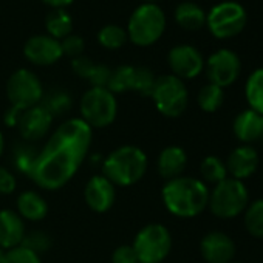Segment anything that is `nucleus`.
I'll list each match as a JSON object with an SVG mask.
<instances>
[{
    "label": "nucleus",
    "instance_id": "f03ea898",
    "mask_svg": "<svg viewBox=\"0 0 263 263\" xmlns=\"http://www.w3.org/2000/svg\"><path fill=\"white\" fill-rule=\"evenodd\" d=\"M161 198L172 215L180 218H194L208 208L209 189L204 181L181 175L164 184Z\"/></svg>",
    "mask_w": 263,
    "mask_h": 263
},
{
    "label": "nucleus",
    "instance_id": "58836bf2",
    "mask_svg": "<svg viewBox=\"0 0 263 263\" xmlns=\"http://www.w3.org/2000/svg\"><path fill=\"white\" fill-rule=\"evenodd\" d=\"M17 180L11 171L0 166V195H11L16 191Z\"/></svg>",
    "mask_w": 263,
    "mask_h": 263
},
{
    "label": "nucleus",
    "instance_id": "aec40b11",
    "mask_svg": "<svg viewBox=\"0 0 263 263\" xmlns=\"http://www.w3.org/2000/svg\"><path fill=\"white\" fill-rule=\"evenodd\" d=\"M186 166H187V155H186V151L180 146L164 147L160 152L158 160H157L158 174L167 181L177 177H181Z\"/></svg>",
    "mask_w": 263,
    "mask_h": 263
},
{
    "label": "nucleus",
    "instance_id": "c03bdc74",
    "mask_svg": "<svg viewBox=\"0 0 263 263\" xmlns=\"http://www.w3.org/2000/svg\"><path fill=\"white\" fill-rule=\"evenodd\" d=\"M144 4H157V2H160V0H143Z\"/></svg>",
    "mask_w": 263,
    "mask_h": 263
},
{
    "label": "nucleus",
    "instance_id": "20e7f679",
    "mask_svg": "<svg viewBox=\"0 0 263 263\" xmlns=\"http://www.w3.org/2000/svg\"><path fill=\"white\" fill-rule=\"evenodd\" d=\"M166 30V14L157 4H143L130 14L127 37L138 47H151L161 39Z\"/></svg>",
    "mask_w": 263,
    "mask_h": 263
},
{
    "label": "nucleus",
    "instance_id": "9b49d317",
    "mask_svg": "<svg viewBox=\"0 0 263 263\" xmlns=\"http://www.w3.org/2000/svg\"><path fill=\"white\" fill-rule=\"evenodd\" d=\"M204 67L209 82L220 88L232 85L241 73V61L238 54L228 48L212 53L204 62Z\"/></svg>",
    "mask_w": 263,
    "mask_h": 263
},
{
    "label": "nucleus",
    "instance_id": "473e14b6",
    "mask_svg": "<svg viewBox=\"0 0 263 263\" xmlns=\"http://www.w3.org/2000/svg\"><path fill=\"white\" fill-rule=\"evenodd\" d=\"M51 243H53L51 237L45 231H31V232L25 234L22 246H25L27 249L41 255L51 248Z\"/></svg>",
    "mask_w": 263,
    "mask_h": 263
},
{
    "label": "nucleus",
    "instance_id": "c9c22d12",
    "mask_svg": "<svg viewBox=\"0 0 263 263\" xmlns=\"http://www.w3.org/2000/svg\"><path fill=\"white\" fill-rule=\"evenodd\" d=\"M95 65H96V62H95L93 59H90L88 56H85V54L71 59V68H73L74 74H78L79 78L87 79V81H88V78L91 76Z\"/></svg>",
    "mask_w": 263,
    "mask_h": 263
},
{
    "label": "nucleus",
    "instance_id": "2eb2a0df",
    "mask_svg": "<svg viewBox=\"0 0 263 263\" xmlns=\"http://www.w3.org/2000/svg\"><path fill=\"white\" fill-rule=\"evenodd\" d=\"M84 200L93 212L104 214L115 204L116 186H113V183H110L102 174L93 175L85 184Z\"/></svg>",
    "mask_w": 263,
    "mask_h": 263
},
{
    "label": "nucleus",
    "instance_id": "4c0bfd02",
    "mask_svg": "<svg viewBox=\"0 0 263 263\" xmlns=\"http://www.w3.org/2000/svg\"><path fill=\"white\" fill-rule=\"evenodd\" d=\"M111 263H140L132 245H121L111 254Z\"/></svg>",
    "mask_w": 263,
    "mask_h": 263
},
{
    "label": "nucleus",
    "instance_id": "393cba45",
    "mask_svg": "<svg viewBox=\"0 0 263 263\" xmlns=\"http://www.w3.org/2000/svg\"><path fill=\"white\" fill-rule=\"evenodd\" d=\"M41 104L47 108V111L54 118V116H61L65 115L71 110L73 105V99L70 96L68 91L65 90H59L54 88L50 93H44V98L41 101Z\"/></svg>",
    "mask_w": 263,
    "mask_h": 263
},
{
    "label": "nucleus",
    "instance_id": "a19ab883",
    "mask_svg": "<svg viewBox=\"0 0 263 263\" xmlns=\"http://www.w3.org/2000/svg\"><path fill=\"white\" fill-rule=\"evenodd\" d=\"M42 2L54 10V8H65V7L71 5L74 0H42Z\"/></svg>",
    "mask_w": 263,
    "mask_h": 263
},
{
    "label": "nucleus",
    "instance_id": "7c9ffc66",
    "mask_svg": "<svg viewBox=\"0 0 263 263\" xmlns=\"http://www.w3.org/2000/svg\"><path fill=\"white\" fill-rule=\"evenodd\" d=\"M245 228L252 237L263 238V198L255 200L245 209Z\"/></svg>",
    "mask_w": 263,
    "mask_h": 263
},
{
    "label": "nucleus",
    "instance_id": "f257e3e1",
    "mask_svg": "<svg viewBox=\"0 0 263 263\" xmlns=\"http://www.w3.org/2000/svg\"><path fill=\"white\" fill-rule=\"evenodd\" d=\"M91 137L93 128L81 118L64 121L39 151L30 178L47 191L64 187L87 158Z\"/></svg>",
    "mask_w": 263,
    "mask_h": 263
},
{
    "label": "nucleus",
    "instance_id": "ddd939ff",
    "mask_svg": "<svg viewBox=\"0 0 263 263\" xmlns=\"http://www.w3.org/2000/svg\"><path fill=\"white\" fill-rule=\"evenodd\" d=\"M53 119L54 118L47 111V108L39 104L22 111L17 122V130L25 143H36L48 135Z\"/></svg>",
    "mask_w": 263,
    "mask_h": 263
},
{
    "label": "nucleus",
    "instance_id": "6e6552de",
    "mask_svg": "<svg viewBox=\"0 0 263 263\" xmlns=\"http://www.w3.org/2000/svg\"><path fill=\"white\" fill-rule=\"evenodd\" d=\"M248 22L246 10L241 4L226 0L214 5L206 14V25L215 39L224 41L238 36Z\"/></svg>",
    "mask_w": 263,
    "mask_h": 263
},
{
    "label": "nucleus",
    "instance_id": "e433bc0d",
    "mask_svg": "<svg viewBox=\"0 0 263 263\" xmlns=\"http://www.w3.org/2000/svg\"><path fill=\"white\" fill-rule=\"evenodd\" d=\"M111 76V68L105 64H96L93 68L91 76L88 78V82L91 84V87H102L107 88L108 81Z\"/></svg>",
    "mask_w": 263,
    "mask_h": 263
},
{
    "label": "nucleus",
    "instance_id": "412c9836",
    "mask_svg": "<svg viewBox=\"0 0 263 263\" xmlns=\"http://www.w3.org/2000/svg\"><path fill=\"white\" fill-rule=\"evenodd\" d=\"M17 214L28 221H41L48 214V204L44 197L34 191H25L17 197Z\"/></svg>",
    "mask_w": 263,
    "mask_h": 263
},
{
    "label": "nucleus",
    "instance_id": "0eeeda50",
    "mask_svg": "<svg viewBox=\"0 0 263 263\" xmlns=\"http://www.w3.org/2000/svg\"><path fill=\"white\" fill-rule=\"evenodd\" d=\"M151 98L157 110L166 118L181 116L189 105V91L186 84L174 74L157 76Z\"/></svg>",
    "mask_w": 263,
    "mask_h": 263
},
{
    "label": "nucleus",
    "instance_id": "bb28decb",
    "mask_svg": "<svg viewBox=\"0 0 263 263\" xmlns=\"http://www.w3.org/2000/svg\"><path fill=\"white\" fill-rule=\"evenodd\" d=\"M197 102L198 107L206 111V113H214L217 111L223 102H224V91L223 88L214 85V84H206L200 88L198 95H197Z\"/></svg>",
    "mask_w": 263,
    "mask_h": 263
},
{
    "label": "nucleus",
    "instance_id": "4468645a",
    "mask_svg": "<svg viewBox=\"0 0 263 263\" xmlns=\"http://www.w3.org/2000/svg\"><path fill=\"white\" fill-rule=\"evenodd\" d=\"M24 56L34 65L48 67L56 64L64 54L61 48V41L48 34H36L27 39L24 45Z\"/></svg>",
    "mask_w": 263,
    "mask_h": 263
},
{
    "label": "nucleus",
    "instance_id": "39448f33",
    "mask_svg": "<svg viewBox=\"0 0 263 263\" xmlns=\"http://www.w3.org/2000/svg\"><path fill=\"white\" fill-rule=\"evenodd\" d=\"M81 119L91 128H105L111 125L118 115L116 96L102 87L88 88L79 101Z\"/></svg>",
    "mask_w": 263,
    "mask_h": 263
},
{
    "label": "nucleus",
    "instance_id": "f704fd0d",
    "mask_svg": "<svg viewBox=\"0 0 263 263\" xmlns=\"http://www.w3.org/2000/svg\"><path fill=\"white\" fill-rule=\"evenodd\" d=\"M61 48H62V54L74 59L84 54V48H85V42L81 36L78 34H70L67 37H64L61 41Z\"/></svg>",
    "mask_w": 263,
    "mask_h": 263
},
{
    "label": "nucleus",
    "instance_id": "9d476101",
    "mask_svg": "<svg viewBox=\"0 0 263 263\" xmlns=\"http://www.w3.org/2000/svg\"><path fill=\"white\" fill-rule=\"evenodd\" d=\"M44 85L39 76L27 68L16 70L7 81V96L11 107L24 111L39 105L44 98Z\"/></svg>",
    "mask_w": 263,
    "mask_h": 263
},
{
    "label": "nucleus",
    "instance_id": "7ed1b4c3",
    "mask_svg": "<svg viewBox=\"0 0 263 263\" xmlns=\"http://www.w3.org/2000/svg\"><path fill=\"white\" fill-rule=\"evenodd\" d=\"M147 155L138 146L125 144L110 152L102 161V175L113 186L128 187L143 180L147 172Z\"/></svg>",
    "mask_w": 263,
    "mask_h": 263
},
{
    "label": "nucleus",
    "instance_id": "2f4dec72",
    "mask_svg": "<svg viewBox=\"0 0 263 263\" xmlns=\"http://www.w3.org/2000/svg\"><path fill=\"white\" fill-rule=\"evenodd\" d=\"M157 76L149 67H135L134 70V82H132V91L141 96H151Z\"/></svg>",
    "mask_w": 263,
    "mask_h": 263
},
{
    "label": "nucleus",
    "instance_id": "37998d69",
    "mask_svg": "<svg viewBox=\"0 0 263 263\" xmlns=\"http://www.w3.org/2000/svg\"><path fill=\"white\" fill-rule=\"evenodd\" d=\"M5 252H7V251H5L4 248H0V263H2V261H4V257H5Z\"/></svg>",
    "mask_w": 263,
    "mask_h": 263
},
{
    "label": "nucleus",
    "instance_id": "c756f323",
    "mask_svg": "<svg viewBox=\"0 0 263 263\" xmlns=\"http://www.w3.org/2000/svg\"><path fill=\"white\" fill-rule=\"evenodd\" d=\"M134 70H135L134 65H119V67L113 68L107 88L113 95L132 91V82H134Z\"/></svg>",
    "mask_w": 263,
    "mask_h": 263
},
{
    "label": "nucleus",
    "instance_id": "b1692460",
    "mask_svg": "<svg viewBox=\"0 0 263 263\" xmlns=\"http://www.w3.org/2000/svg\"><path fill=\"white\" fill-rule=\"evenodd\" d=\"M245 96L249 108L263 115V67L254 70L245 84Z\"/></svg>",
    "mask_w": 263,
    "mask_h": 263
},
{
    "label": "nucleus",
    "instance_id": "ea45409f",
    "mask_svg": "<svg viewBox=\"0 0 263 263\" xmlns=\"http://www.w3.org/2000/svg\"><path fill=\"white\" fill-rule=\"evenodd\" d=\"M21 115H22L21 110H17V108H14V107L10 105V108H8V110L5 111V115H4V122H5V125H7V127H17V122H19Z\"/></svg>",
    "mask_w": 263,
    "mask_h": 263
},
{
    "label": "nucleus",
    "instance_id": "c85d7f7f",
    "mask_svg": "<svg viewBox=\"0 0 263 263\" xmlns=\"http://www.w3.org/2000/svg\"><path fill=\"white\" fill-rule=\"evenodd\" d=\"M200 174H201V177H203V180L206 183L214 184V186L228 178L226 164L218 157H214V155H209L201 161Z\"/></svg>",
    "mask_w": 263,
    "mask_h": 263
},
{
    "label": "nucleus",
    "instance_id": "6ab92c4d",
    "mask_svg": "<svg viewBox=\"0 0 263 263\" xmlns=\"http://www.w3.org/2000/svg\"><path fill=\"white\" fill-rule=\"evenodd\" d=\"M234 135L243 144H252L263 140V115L248 108L240 111L232 124Z\"/></svg>",
    "mask_w": 263,
    "mask_h": 263
},
{
    "label": "nucleus",
    "instance_id": "f8f14e48",
    "mask_svg": "<svg viewBox=\"0 0 263 263\" xmlns=\"http://www.w3.org/2000/svg\"><path fill=\"white\" fill-rule=\"evenodd\" d=\"M167 62L172 74L181 81L194 79L204 70L203 54L195 47L187 44L175 45L167 54Z\"/></svg>",
    "mask_w": 263,
    "mask_h": 263
},
{
    "label": "nucleus",
    "instance_id": "5701e85b",
    "mask_svg": "<svg viewBox=\"0 0 263 263\" xmlns=\"http://www.w3.org/2000/svg\"><path fill=\"white\" fill-rule=\"evenodd\" d=\"M45 28L48 36L62 41L73 33V17L65 8H54L47 14Z\"/></svg>",
    "mask_w": 263,
    "mask_h": 263
},
{
    "label": "nucleus",
    "instance_id": "a211bd4d",
    "mask_svg": "<svg viewBox=\"0 0 263 263\" xmlns=\"http://www.w3.org/2000/svg\"><path fill=\"white\" fill-rule=\"evenodd\" d=\"M224 164L228 169V175H231V178L243 181L257 171L258 155L254 147L243 144V146L235 147L229 154Z\"/></svg>",
    "mask_w": 263,
    "mask_h": 263
},
{
    "label": "nucleus",
    "instance_id": "dca6fc26",
    "mask_svg": "<svg viewBox=\"0 0 263 263\" xmlns=\"http://www.w3.org/2000/svg\"><path fill=\"white\" fill-rule=\"evenodd\" d=\"M200 252L206 263H231L235 255V243L228 234L212 231L201 238Z\"/></svg>",
    "mask_w": 263,
    "mask_h": 263
},
{
    "label": "nucleus",
    "instance_id": "a18cd8bd",
    "mask_svg": "<svg viewBox=\"0 0 263 263\" xmlns=\"http://www.w3.org/2000/svg\"><path fill=\"white\" fill-rule=\"evenodd\" d=\"M231 263H238V261H231Z\"/></svg>",
    "mask_w": 263,
    "mask_h": 263
},
{
    "label": "nucleus",
    "instance_id": "f3484780",
    "mask_svg": "<svg viewBox=\"0 0 263 263\" xmlns=\"http://www.w3.org/2000/svg\"><path fill=\"white\" fill-rule=\"evenodd\" d=\"M25 234V220L16 211L0 209V248L8 251L21 246Z\"/></svg>",
    "mask_w": 263,
    "mask_h": 263
},
{
    "label": "nucleus",
    "instance_id": "1a4fd4ad",
    "mask_svg": "<svg viewBox=\"0 0 263 263\" xmlns=\"http://www.w3.org/2000/svg\"><path fill=\"white\" fill-rule=\"evenodd\" d=\"M141 263H161L172 249V235L164 224L143 226L132 243Z\"/></svg>",
    "mask_w": 263,
    "mask_h": 263
},
{
    "label": "nucleus",
    "instance_id": "423d86ee",
    "mask_svg": "<svg viewBox=\"0 0 263 263\" xmlns=\"http://www.w3.org/2000/svg\"><path fill=\"white\" fill-rule=\"evenodd\" d=\"M249 203V192L243 181L226 178L209 192L208 208L218 218H234L240 215Z\"/></svg>",
    "mask_w": 263,
    "mask_h": 263
},
{
    "label": "nucleus",
    "instance_id": "4be33fe9",
    "mask_svg": "<svg viewBox=\"0 0 263 263\" xmlns=\"http://www.w3.org/2000/svg\"><path fill=\"white\" fill-rule=\"evenodd\" d=\"M174 17L175 22L187 31H197L206 25V13L195 2H181L175 8Z\"/></svg>",
    "mask_w": 263,
    "mask_h": 263
},
{
    "label": "nucleus",
    "instance_id": "79ce46f5",
    "mask_svg": "<svg viewBox=\"0 0 263 263\" xmlns=\"http://www.w3.org/2000/svg\"><path fill=\"white\" fill-rule=\"evenodd\" d=\"M4 151H5V137L2 134V130H0V158L4 155Z\"/></svg>",
    "mask_w": 263,
    "mask_h": 263
},
{
    "label": "nucleus",
    "instance_id": "72a5a7b5",
    "mask_svg": "<svg viewBox=\"0 0 263 263\" xmlns=\"http://www.w3.org/2000/svg\"><path fill=\"white\" fill-rule=\"evenodd\" d=\"M2 263H42L41 255L27 249L25 246H16L5 252Z\"/></svg>",
    "mask_w": 263,
    "mask_h": 263
},
{
    "label": "nucleus",
    "instance_id": "a878e982",
    "mask_svg": "<svg viewBox=\"0 0 263 263\" xmlns=\"http://www.w3.org/2000/svg\"><path fill=\"white\" fill-rule=\"evenodd\" d=\"M37 157H39V151L33 143L17 144L13 152V163L16 166V171L30 177L34 169Z\"/></svg>",
    "mask_w": 263,
    "mask_h": 263
},
{
    "label": "nucleus",
    "instance_id": "cd10ccee",
    "mask_svg": "<svg viewBox=\"0 0 263 263\" xmlns=\"http://www.w3.org/2000/svg\"><path fill=\"white\" fill-rule=\"evenodd\" d=\"M127 41H128V37H127L125 28L115 25V24L104 25L98 31V42L101 44V47H104L107 50H119L121 47L125 45Z\"/></svg>",
    "mask_w": 263,
    "mask_h": 263
}]
</instances>
